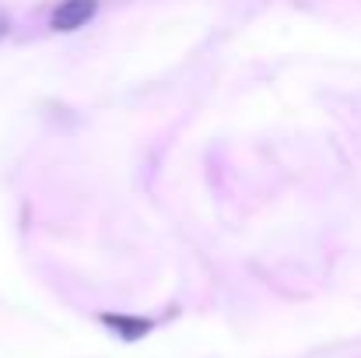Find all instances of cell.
Returning a JSON list of instances; mask_svg holds the SVG:
<instances>
[{"label":"cell","mask_w":361,"mask_h":358,"mask_svg":"<svg viewBox=\"0 0 361 358\" xmlns=\"http://www.w3.org/2000/svg\"><path fill=\"white\" fill-rule=\"evenodd\" d=\"M95 14H99V0H60L53 18H49V28L53 32H78Z\"/></svg>","instance_id":"cell-1"},{"label":"cell","mask_w":361,"mask_h":358,"mask_svg":"<svg viewBox=\"0 0 361 358\" xmlns=\"http://www.w3.org/2000/svg\"><path fill=\"white\" fill-rule=\"evenodd\" d=\"M99 320H102L116 338H123V341H140V338H147V334L154 330L151 320H144V316H126V313H102Z\"/></svg>","instance_id":"cell-2"},{"label":"cell","mask_w":361,"mask_h":358,"mask_svg":"<svg viewBox=\"0 0 361 358\" xmlns=\"http://www.w3.org/2000/svg\"><path fill=\"white\" fill-rule=\"evenodd\" d=\"M7 32H11V21H7V14H0V42L7 39Z\"/></svg>","instance_id":"cell-3"}]
</instances>
